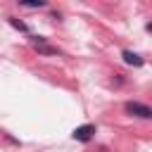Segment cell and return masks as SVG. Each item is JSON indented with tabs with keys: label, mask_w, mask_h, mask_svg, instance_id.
I'll use <instances>...</instances> for the list:
<instances>
[{
	"label": "cell",
	"mask_w": 152,
	"mask_h": 152,
	"mask_svg": "<svg viewBox=\"0 0 152 152\" xmlns=\"http://www.w3.org/2000/svg\"><path fill=\"white\" fill-rule=\"evenodd\" d=\"M124 112L128 116H138V119H152V109L145 104V102H138V100H128L124 104Z\"/></svg>",
	"instance_id": "6da1fadb"
},
{
	"label": "cell",
	"mask_w": 152,
	"mask_h": 152,
	"mask_svg": "<svg viewBox=\"0 0 152 152\" xmlns=\"http://www.w3.org/2000/svg\"><path fill=\"white\" fill-rule=\"evenodd\" d=\"M95 131H97V128H95V124H83V126L74 128L71 138H74V140H78V142H88V140H93Z\"/></svg>",
	"instance_id": "7a4b0ae2"
},
{
	"label": "cell",
	"mask_w": 152,
	"mask_h": 152,
	"mask_svg": "<svg viewBox=\"0 0 152 152\" xmlns=\"http://www.w3.org/2000/svg\"><path fill=\"white\" fill-rule=\"evenodd\" d=\"M121 57H124V62L131 64V66H142V64H145V59H142L138 52H133V50H124Z\"/></svg>",
	"instance_id": "3957f363"
},
{
	"label": "cell",
	"mask_w": 152,
	"mask_h": 152,
	"mask_svg": "<svg viewBox=\"0 0 152 152\" xmlns=\"http://www.w3.org/2000/svg\"><path fill=\"white\" fill-rule=\"evenodd\" d=\"M36 50H38V55H48V57H57L59 55V50L57 48H50L48 43H43V45H33Z\"/></svg>",
	"instance_id": "277c9868"
},
{
	"label": "cell",
	"mask_w": 152,
	"mask_h": 152,
	"mask_svg": "<svg viewBox=\"0 0 152 152\" xmlns=\"http://www.w3.org/2000/svg\"><path fill=\"white\" fill-rule=\"evenodd\" d=\"M7 21H10V26H14L17 31H24V33H28V26H26L24 21H19L17 17H7Z\"/></svg>",
	"instance_id": "5b68a950"
},
{
	"label": "cell",
	"mask_w": 152,
	"mask_h": 152,
	"mask_svg": "<svg viewBox=\"0 0 152 152\" xmlns=\"http://www.w3.org/2000/svg\"><path fill=\"white\" fill-rule=\"evenodd\" d=\"M19 5H24V7H45L48 0H19Z\"/></svg>",
	"instance_id": "8992f818"
}]
</instances>
